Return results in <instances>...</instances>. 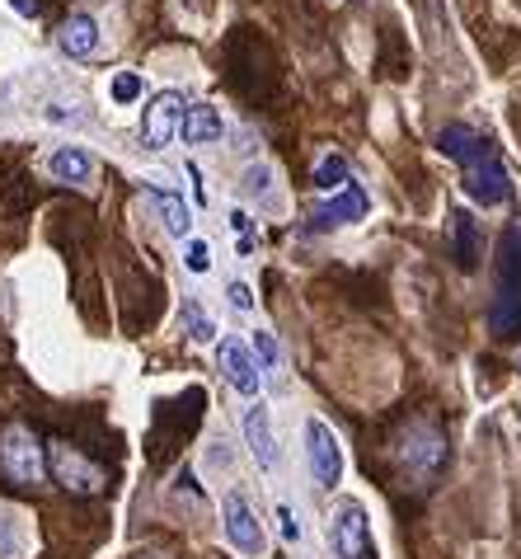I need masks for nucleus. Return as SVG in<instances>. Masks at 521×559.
Masks as SVG:
<instances>
[{
  "label": "nucleus",
  "mask_w": 521,
  "mask_h": 559,
  "mask_svg": "<svg viewBox=\"0 0 521 559\" xmlns=\"http://www.w3.org/2000/svg\"><path fill=\"white\" fill-rule=\"evenodd\" d=\"M0 470L19 489H38L47 480V447L38 442L29 423H5L0 428Z\"/></svg>",
  "instance_id": "f257e3e1"
},
{
  "label": "nucleus",
  "mask_w": 521,
  "mask_h": 559,
  "mask_svg": "<svg viewBox=\"0 0 521 559\" xmlns=\"http://www.w3.org/2000/svg\"><path fill=\"white\" fill-rule=\"evenodd\" d=\"M329 545L334 559H376V541H371V517L357 498H338L329 513Z\"/></svg>",
  "instance_id": "f03ea898"
},
{
  "label": "nucleus",
  "mask_w": 521,
  "mask_h": 559,
  "mask_svg": "<svg viewBox=\"0 0 521 559\" xmlns=\"http://www.w3.org/2000/svg\"><path fill=\"white\" fill-rule=\"evenodd\" d=\"M47 475L76 498L104 494V470L94 466L80 447H71V442H52V447H47Z\"/></svg>",
  "instance_id": "7ed1b4c3"
},
{
  "label": "nucleus",
  "mask_w": 521,
  "mask_h": 559,
  "mask_svg": "<svg viewBox=\"0 0 521 559\" xmlns=\"http://www.w3.org/2000/svg\"><path fill=\"white\" fill-rule=\"evenodd\" d=\"M399 461H404V470L428 489L446 466V437L437 433V423H414V428L404 433V442H399Z\"/></svg>",
  "instance_id": "20e7f679"
},
{
  "label": "nucleus",
  "mask_w": 521,
  "mask_h": 559,
  "mask_svg": "<svg viewBox=\"0 0 521 559\" xmlns=\"http://www.w3.org/2000/svg\"><path fill=\"white\" fill-rule=\"evenodd\" d=\"M306 466H310V480L320 484V489H338L343 484V442L315 414L306 419Z\"/></svg>",
  "instance_id": "39448f33"
},
{
  "label": "nucleus",
  "mask_w": 521,
  "mask_h": 559,
  "mask_svg": "<svg viewBox=\"0 0 521 559\" xmlns=\"http://www.w3.org/2000/svg\"><path fill=\"white\" fill-rule=\"evenodd\" d=\"M221 531H226V541L240 550V555L259 559L263 545H268V536H263V522L259 513H254V503H249L240 489H226V498H221Z\"/></svg>",
  "instance_id": "423d86ee"
},
{
  "label": "nucleus",
  "mask_w": 521,
  "mask_h": 559,
  "mask_svg": "<svg viewBox=\"0 0 521 559\" xmlns=\"http://www.w3.org/2000/svg\"><path fill=\"white\" fill-rule=\"evenodd\" d=\"M460 174H465V193H470V202H479V207H498V202L512 198L507 170L498 165V156L489 151V141H484L475 156L460 165Z\"/></svg>",
  "instance_id": "0eeeda50"
},
{
  "label": "nucleus",
  "mask_w": 521,
  "mask_h": 559,
  "mask_svg": "<svg viewBox=\"0 0 521 559\" xmlns=\"http://www.w3.org/2000/svg\"><path fill=\"white\" fill-rule=\"evenodd\" d=\"M184 94L179 90H160L146 104V113H141V141L151 146V151H165L169 141L179 137V127H184Z\"/></svg>",
  "instance_id": "6e6552de"
},
{
  "label": "nucleus",
  "mask_w": 521,
  "mask_h": 559,
  "mask_svg": "<svg viewBox=\"0 0 521 559\" xmlns=\"http://www.w3.org/2000/svg\"><path fill=\"white\" fill-rule=\"evenodd\" d=\"M216 362H221V372H226V386L235 395H245V400H259L263 395V372H259V358H254V348L240 339H221L216 348Z\"/></svg>",
  "instance_id": "1a4fd4ad"
},
{
  "label": "nucleus",
  "mask_w": 521,
  "mask_h": 559,
  "mask_svg": "<svg viewBox=\"0 0 521 559\" xmlns=\"http://www.w3.org/2000/svg\"><path fill=\"white\" fill-rule=\"evenodd\" d=\"M240 433H245V447L254 456V466L263 475L277 470V437H273V419H268V404L263 400H249L245 414H240Z\"/></svg>",
  "instance_id": "9d476101"
},
{
  "label": "nucleus",
  "mask_w": 521,
  "mask_h": 559,
  "mask_svg": "<svg viewBox=\"0 0 521 559\" xmlns=\"http://www.w3.org/2000/svg\"><path fill=\"white\" fill-rule=\"evenodd\" d=\"M371 212V198H367V188L357 184H348L343 193H334L329 202H320L315 207V226L310 231H329V226H353V221H362Z\"/></svg>",
  "instance_id": "9b49d317"
},
{
  "label": "nucleus",
  "mask_w": 521,
  "mask_h": 559,
  "mask_svg": "<svg viewBox=\"0 0 521 559\" xmlns=\"http://www.w3.org/2000/svg\"><path fill=\"white\" fill-rule=\"evenodd\" d=\"M446 240H451V259H456L460 273H475L479 259H484V235H479V221L470 217L465 207L451 212V221H446Z\"/></svg>",
  "instance_id": "f8f14e48"
},
{
  "label": "nucleus",
  "mask_w": 521,
  "mask_h": 559,
  "mask_svg": "<svg viewBox=\"0 0 521 559\" xmlns=\"http://www.w3.org/2000/svg\"><path fill=\"white\" fill-rule=\"evenodd\" d=\"M57 47H62L71 62H90L94 52H99V19L94 15H71L57 29Z\"/></svg>",
  "instance_id": "ddd939ff"
},
{
  "label": "nucleus",
  "mask_w": 521,
  "mask_h": 559,
  "mask_svg": "<svg viewBox=\"0 0 521 559\" xmlns=\"http://www.w3.org/2000/svg\"><path fill=\"white\" fill-rule=\"evenodd\" d=\"M146 198H151L155 217H160V226H165L174 240H188L193 235V212H188V202L179 198V193H169V188H155L146 184Z\"/></svg>",
  "instance_id": "4468645a"
},
{
  "label": "nucleus",
  "mask_w": 521,
  "mask_h": 559,
  "mask_svg": "<svg viewBox=\"0 0 521 559\" xmlns=\"http://www.w3.org/2000/svg\"><path fill=\"white\" fill-rule=\"evenodd\" d=\"M179 137H184V146H216V141L226 137V118L212 104H193V109H184Z\"/></svg>",
  "instance_id": "2eb2a0df"
},
{
  "label": "nucleus",
  "mask_w": 521,
  "mask_h": 559,
  "mask_svg": "<svg viewBox=\"0 0 521 559\" xmlns=\"http://www.w3.org/2000/svg\"><path fill=\"white\" fill-rule=\"evenodd\" d=\"M47 174L57 179V184H90L94 179V156L85 146H57L52 156H47Z\"/></svg>",
  "instance_id": "dca6fc26"
},
{
  "label": "nucleus",
  "mask_w": 521,
  "mask_h": 559,
  "mask_svg": "<svg viewBox=\"0 0 521 559\" xmlns=\"http://www.w3.org/2000/svg\"><path fill=\"white\" fill-rule=\"evenodd\" d=\"M24 550H29V517L0 503V559H24Z\"/></svg>",
  "instance_id": "f3484780"
},
{
  "label": "nucleus",
  "mask_w": 521,
  "mask_h": 559,
  "mask_svg": "<svg viewBox=\"0 0 521 559\" xmlns=\"http://www.w3.org/2000/svg\"><path fill=\"white\" fill-rule=\"evenodd\" d=\"M353 184V170H348V156H338V151H324L315 160V188H320L324 198H334L343 188Z\"/></svg>",
  "instance_id": "a211bd4d"
},
{
  "label": "nucleus",
  "mask_w": 521,
  "mask_h": 559,
  "mask_svg": "<svg viewBox=\"0 0 521 559\" xmlns=\"http://www.w3.org/2000/svg\"><path fill=\"white\" fill-rule=\"evenodd\" d=\"M437 146H442V156H446V160H456V165H465V160L475 156V151L484 146V141H479V132H470L465 123H446L442 132H437Z\"/></svg>",
  "instance_id": "6ab92c4d"
},
{
  "label": "nucleus",
  "mask_w": 521,
  "mask_h": 559,
  "mask_svg": "<svg viewBox=\"0 0 521 559\" xmlns=\"http://www.w3.org/2000/svg\"><path fill=\"white\" fill-rule=\"evenodd\" d=\"M249 348H254V358H259V372L263 376H277V372H282V343H277V334H268V329H254V334H249Z\"/></svg>",
  "instance_id": "aec40b11"
},
{
  "label": "nucleus",
  "mask_w": 521,
  "mask_h": 559,
  "mask_svg": "<svg viewBox=\"0 0 521 559\" xmlns=\"http://www.w3.org/2000/svg\"><path fill=\"white\" fill-rule=\"evenodd\" d=\"M273 184H277V174H273V165H263V160H254V165L240 174V193H245V198H254V202L273 198Z\"/></svg>",
  "instance_id": "412c9836"
},
{
  "label": "nucleus",
  "mask_w": 521,
  "mask_h": 559,
  "mask_svg": "<svg viewBox=\"0 0 521 559\" xmlns=\"http://www.w3.org/2000/svg\"><path fill=\"white\" fill-rule=\"evenodd\" d=\"M184 329H188V339H193V343H212V339H216L212 315L202 311V306H198V301H193V296H188V301H184Z\"/></svg>",
  "instance_id": "4be33fe9"
},
{
  "label": "nucleus",
  "mask_w": 521,
  "mask_h": 559,
  "mask_svg": "<svg viewBox=\"0 0 521 559\" xmlns=\"http://www.w3.org/2000/svg\"><path fill=\"white\" fill-rule=\"evenodd\" d=\"M141 90H146V85H141L137 71H118V76L108 80V99H113V104H137Z\"/></svg>",
  "instance_id": "5701e85b"
},
{
  "label": "nucleus",
  "mask_w": 521,
  "mask_h": 559,
  "mask_svg": "<svg viewBox=\"0 0 521 559\" xmlns=\"http://www.w3.org/2000/svg\"><path fill=\"white\" fill-rule=\"evenodd\" d=\"M184 268L188 273H207V268H212V245L198 240V235H188L184 240Z\"/></svg>",
  "instance_id": "b1692460"
},
{
  "label": "nucleus",
  "mask_w": 521,
  "mask_h": 559,
  "mask_svg": "<svg viewBox=\"0 0 521 559\" xmlns=\"http://www.w3.org/2000/svg\"><path fill=\"white\" fill-rule=\"evenodd\" d=\"M226 301H230V311H240V315L254 311V292H249V282H240V278L230 282V287H226Z\"/></svg>",
  "instance_id": "393cba45"
},
{
  "label": "nucleus",
  "mask_w": 521,
  "mask_h": 559,
  "mask_svg": "<svg viewBox=\"0 0 521 559\" xmlns=\"http://www.w3.org/2000/svg\"><path fill=\"white\" fill-rule=\"evenodd\" d=\"M230 231H235V240H240V249H245V254L254 249V235H249V231H254V221H249V212H240V207H235V212H230Z\"/></svg>",
  "instance_id": "a878e982"
},
{
  "label": "nucleus",
  "mask_w": 521,
  "mask_h": 559,
  "mask_svg": "<svg viewBox=\"0 0 521 559\" xmlns=\"http://www.w3.org/2000/svg\"><path fill=\"white\" fill-rule=\"evenodd\" d=\"M277 522H282V536H287V541H301V522H296V513L287 508V503L277 508Z\"/></svg>",
  "instance_id": "bb28decb"
},
{
  "label": "nucleus",
  "mask_w": 521,
  "mask_h": 559,
  "mask_svg": "<svg viewBox=\"0 0 521 559\" xmlns=\"http://www.w3.org/2000/svg\"><path fill=\"white\" fill-rule=\"evenodd\" d=\"M47 123H76V109L71 104H52L47 109Z\"/></svg>",
  "instance_id": "cd10ccee"
},
{
  "label": "nucleus",
  "mask_w": 521,
  "mask_h": 559,
  "mask_svg": "<svg viewBox=\"0 0 521 559\" xmlns=\"http://www.w3.org/2000/svg\"><path fill=\"white\" fill-rule=\"evenodd\" d=\"M10 10H15L19 19H38V0H10Z\"/></svg>",
  "instance_id": "c85d7f7f"
},
{
  "label": "nucleus",
  "mask_w": 521,
  "mask_h": 559,
  "mask_svg": "<svg viewBox=\"0 0 521 559\" xmlns=\"http://www.w3.org/2000/svg\"><path fill=\"white\" fill-rule=\"evenodd\" d=\"M188 179H193V198H198V207H207V188H202L198 165H188Z\"/></svg>",
  "instance_id": "c756f323"
},
{
  "label": "nucleus",
  "mask_w": 521,
  "mask_h": 559,
  "mask_svg": "<svg viewBox=\"0 0 521 559\" xmlns=\"http://www.w3.org/2000/svg\"><path fill=\"white\" fill-rule=\"evenodd\" d=\"M137 559H169V555H137Z\"/></svg>",
  "instance_id": "7c9ffc66"
}]
</instances>
